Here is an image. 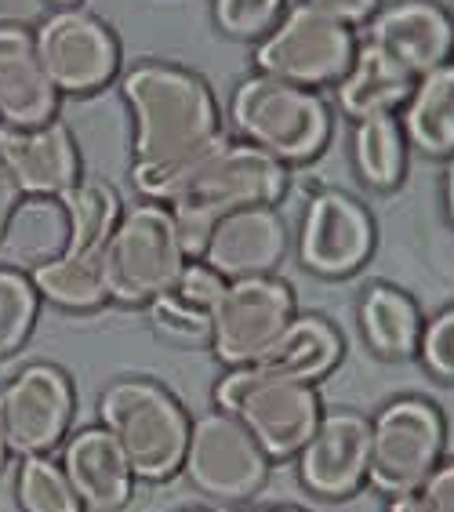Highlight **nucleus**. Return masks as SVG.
Listing matches in <instances>:
<instances>
[{"label":"nucleus","instance_id":"nucleus-37","mask_svg":"<svg viewBox=\"0 0 454 512\" xmlns=\"http://www.w3.org/2000/svg\"><path fill=\"white\" fill-rule=\"evenodd\" d=\"M440 197H444L447 226L454 229V153L444 160V178H440Z\"/></svg>","mask_w":454,"mask_h":512},{"label":"nucleus","instance_id":"nucleus-21","mask_svg":"<svg viewBox=\"0 0 454 512\" xmlns=\"http://www.w3.org/2000/svg\"><path fill=\"white\" fill-rule=\"evenodd\" d=\"M226 280L200 258L186 262V269L175 276V284L157 295L146 306L149 327L157 331L164 342L182 345V349H197L211 342V313L218 306Z\"/></svg>","mask_w":454,"mask_h":512},{"label":"nucleus","instance_id":"nucleus-4","mask_svg":"<svg viewBox=\"0 0 454 512\" xmlns=\"http://www.w3.org/2000/svg\"><path fill=\"white\" fill-rule=\"evenodd\" d=\"M99 425L120 444L139 483H168L182 473L189 444L186 404L153 378H117L99 396Z\"/></svg>","mask_w":454,"mask_h":512},{"label":"nucleus","instance_id":"nucleus-16","mask_svg":"<svg viewBox=\"0 0 454 512\" xmlns=\"http://www.w3.org/2000/svg\"><path fill=\"white\" fill-rule=\"evenodd\" d=\"M364 44L385 59L422 77L429 69L451 62V15L440 0H385L375 19L364 26Z\"/></svg>","mask_w":454,"mask_h":512},{"label":"nucleus","instance_id":"nucleus-3","mask_svg":"<svg viewBox=\"0 0 454 512\" xmlns=\"http://www.w3.org/2000/svg\"><path fill=\"white\" fill-rule=\"evenodd\" d=\"M233 138L280 160L287 171L309 168L335 142V106L324 91L251 73L237 80L226 106Z\"/></svg>","mask_w":454,"mask_h":512},{"label":"nucleus","instance_id":"nucleus-34","mask_svg":"<svg viewBox=\"0 0 454 512\" xmlns=\"http://www.w3.org/2000/svg\"><path fill=\"white\" fill-rule=\"evenodd\" d=\"M306 4L320 11V15H327V19L349 26V30H360V26L375 19V11L382 8L385 0H306Z\"/></svg>","mask_w":454,"mask_h":512},{"label":"nucleus","instance_id":"nucleus-17","mask_svg":"<svg viewBox=\"0 0 454 512\" xmlns=\"http://www.w3.org/2000/svg\"><path fill=\"white\" fill-rule=\"evenodd\" d=\"M0 164L22 197H66L80 182V146L59 117L37 128H0Z\"/></svg>","mask_w":454,"mask_h":512},{"label":"nucleus","instance_id":"nucleus-22","mask_svg":"<svg viewBox=\"0 0 454 512\" xmlns=\"http://www.w3.org/2000/svg\"><path fill=\"white\" fill-rule=\"evenodd\" d=\"M342 360H346V338H342L335 320L324 313L298 309L291 316V324L273 342V349L255 367H262L269 375L291 378V382L320 385L324 378L335 375Z\"/></svg>","mask_w":454,"mask_h":512},{"label":"nucleus","instance_id":"nucleus-32","mask_svg":"<svg viewBox=\"0 0 454 512\" xmlns=\"http://www.w3.org/2000/svg\"><path fill=\"white\" fill-rule=\"evenodd\" d=\"M418 364L436 382L454 385V302L440 306L433 316H425L422 342H418Z\"/></svg>","mask_w":454,"mask_h":512},{"label":"nucleus","instance_id":"nucleus-27","mask_svg":"<svg viewBox=\"0 0 454 512\" xmlns=\"http://www.w3.org/2000/svg\"><path fill=\"white\" fill-rule=\"evenodd\" d=\"M0 240L8 244L11 255L30 258L33 266L62 255L70 244V218L62 197H22Z\"/></svg>","mask_w":454,"mask_h":512},{"label":"nucleus","instance_id":"nucleus-41","mask_svg":"<svg viewBox=\"0 0 454 512\" xmlns=\"http://www.w3.org/2000/svg\"><path fill=\"white\" fill-rule=\"evenodd\" d=\"M447 15H451V55H454V4L447 8Z\"/></svg>","mask_w":454,"mask_h":512},{"label":"nucleus","instance_id":"nucleus-36","mask_svg":"<svg viewBox=\"0 0 454 512\" xmlns=\"http://www.w3.org/2000/svg\"><path fill=\"white\" fill-rule=\"evenodd\" d=\"M22 204V189L15 186V178L4 171L0 164V237H4V229H8L11 215H15V207Z\"/></svg>","mask_w":454,"mask_h":512},{"label":"nucleus","instance_id":"nucleus-20","mask_svg":"<svg viewBox=\"0 0 454 512\" xmlns=\"http://www.w3.org/2000/svg\"><path fill=\"white\" fill-rule=\"evenodd\" d=\"M425 309L407 287L393 280H371L356 298V331L367 353L382 364H411L422 342Z\"/></svg>","mask_w":454,"mask_h":512},{"label":"nucleus","instance_id":"nucleus-42","mask_svg":"<svg viewBox=\"0 0 454 512\" xmlns=\"http://www.w3.org/2000/svg\"><path fill=\"white\" fill-rule=\"evenodd\" d=\"M186 512H211V509H186Z\"/></svg>","mask_w":454,"mask_h":512},{"label":"nucleus","instance_id":"nucleus-9","mask_svg":"<svg viewBox=\"0 0 454 512\" xmlns=\"http://www.w3.org/2000/svg\"><path fill=\"white\" fill-rule=\"evenodd\" d=\"M189 487L215 505H251L269 487L273 458L244 425L226 411H208L193 418L189 444L182 458Z\"/></svg>","mask_w":454,"mask_h":512},{"label":"nucleus","instance_id":"nucleus-25","mask_svg":"<svg viewBox=\"0 0 454 512\" xmlns=\"http://www.w3.org/2000/svg\"><path fill=\"white\" fill-rule=\"evenodd\" d=\"M349 164L367 193L389 197L404 186L411 171V142L400 128V117L389 113V117L356 120L349 135Z\"/></svg>","mask_w":454,"mask_h":512},{"label":"nucleus","instance_id":"nucleus-8","mask_svg":"<svg viewBox=\"0 0 454 512\" xmlns=\"http://www.w3.org/2000/svg\"><path fill=\"white\" fill-rule=\"evenodd\" d=\"M356 48H360L356 30L320 15L306 0H298V4L291 0L284 19L251 48V66L266 77L324 91L346 77V69L356 59Z\"/></svg>","mask_w":454,"mask_h":512},{"label":"nucleus","instance_id":"nucleus-2","mask_svg":"<svg viewBox=\"0 0 454 512\" xmlns=\"http://www.w3.org/2000/svg\"><path fill=\"white\" fill-rule=\"evenodd\" d=\"M287 193H291V171L280 160L226 135L178 182V189L168 197V211L186 255L200 258L218 218L244 207H280Z\"/></svg>","mask_w":454,"mask_h":512},{"label":"nucleus","instance_id":"nucleus-15","mask_svg":"<svg viewBox=\"0 0 454 512\" xmlns=\"http://www.w3.org/2000/svg\"><path fill=\"white\" fill-rule=\"evenodd\" d=\"M291 255V226L280 207H244L211 226L200 262L222 280L273 276Z\"/></svg>","mask_w":454,"mask_h":512},{"label":"nucleus","instance_id":"nucleus-29","mask_svg":"<svg viewBox=\"0 0 454 512\" xmlns=\"http://www.w3.org/2000/svg\"><path fill=\"white\" fill-rule=\"evenodd\" d=\"M15 498L22 512H84L62 465L51 462L48 454L22 458L19 476H15Z\"/></svg>","mask_w":454,"mask_h":512},{"label":"nucleus","instance_id":"nucleus-10","mask_svg":"<svg viewBox=\"0 0 454 512\" xmlns=\"http://www.w3.org/2000/svg\"><path fill=\"white\" fill-rule=\"evenodd\" d=\"M291 251L309 276L338 284V280L356 276L375 258L378 222L371 215V207L356 193H346L338 186H320L302 204Z\"/></svg>","mask_w":454,"mask_h":512},{"label":"nucleus","instance_id":"nucleus-33","mask_svg":"<svg viewBox=\"0 0 454 512\" xmlns=\"http://www.w3.org/2000/svg\"><path fill=\"white\" fill-rule=\"evenodd\" d=\"M385 512H454V458H444V465L415 494L389 502Z\"/></svg>","mask_w":454,"mask_h":512},{"label":"nucleus","instance_id":"nucleus-13","mask_svg":"<svg viewBox=\"0 0 454 512\" xmlns=\"http://www.w3.org/2000/svg\"><path fill=\"white\" fill-rule=\"evenodd\" d=\"M77 411L70 375L55 364L33 360L0 389V429L11 454L33 458L48 454L66 440Z\"/></svg>","mask_w":454,"mask_h":512},{"label":"nucleus","instance_id":"nucleus-38","mask_svg":"<svg viewBox=\"0 0 454 512\" xmlns=\"http://www.w3.org/2000/svg\"><path fill=\"white\" fill-rule=\"evenodd\" d=\"M233 512H309V509H302V505H240Z\"/></svg>","mask_w":454,"mask_h":512},{"label":"nucleus","instance_id":"nucleus-6","mask_svg":"<svg viewBox=\"0 0 454 512\" xmlns=\"http://www.w3.org/2000/svg\"><path fill=\"white\" fill-rule=\"evenodd\" d=\"M447 458V414L422 393L385 400L371 418L367 487L396 502L415 494Z\"/></svg>","mask_w":454,"mask_h":512},{"label":"nucleus","instance_id":"nucleus-14","mask_svg":"<svg viewBox=\"0 0 454 512\" xmlns=\"http://www.w3.org/2000/svg\"><path fill=\"white\" fill-rule=\"evenodd\" d=\"M371 418L353 407L324 411L309 444L298 451V483L320 502H349L367 487Z\"/></svg>","mask_w":454,"mask_h":512},{"label":"nucleus","instance_id":"nucleus-28","mask_svg":"<svg viewBox=\"0 0 454 512\" xmlns=\"http://www.w3.org/2000/svg\"><path fill=\"white\" fill-rule=\"evenodd\" d=\"M66 204V218H70V244L66 251H77V255H102L117 229L120 215H124V204H120V193L102 178H80L77 186L62 197Z\"/></svg>","mask_w":454,"mask_h":512},{"label":"nucleus","instance_id":"nucleus-31","mask_svg":"<svg viewBox=\"0 0 454 512\" xmlns=\"http://www.w3.org/2000/svg\"><path fill=\"white\" fill-rule=\"evenodd\" d=\"M287 8L291 0H211V22L222 37L255 48L284 19Z\"/></svg>","mask_w":454,"mask_h":512},{"label":"nucleus","instance_id":"nucleus-1","mask_svg":"<svg viewBox=\"0 0 454 512\" xmlns=\"http://www.w3.org/2000/svg\"><path fill=\"white\" fill-rule=\"evenodd\" d=\"M131 117V182L146 200L168 204L178 182L226 138L215 88L197 69L146 59L120 77Z\"/></svg>","mask_w":454,"mask_h":512},{"label":"nucleus","instance_id":"nucleus-24","mask_svg":"<svg viewBox=\"0 0 454 512\" xmlns=\"http://www.w3.org/2000/svg\"><path fill=\"white\" fill-rule=\"evenodd\" d=\"M396 117L411 153L444 164L454 153V59L422 73Z\"/></svg>","mask_w":454,"mask_h":512},{"label":"nucleus","instance_id":"nucleus-26","mask_svg":"<svg viewBox=\"0 0 454 512\" xmlns=\"http://www.w3.org/2000/svg\"><path fill=\"white\" fill-rule=\"evenodd\" d=\"M30 280L40 298H48L51 306L66 309V313H95V309L109 306L102 255L62 251V255L33 266Z\"/></svg>","mask_w":454,"mask_h":512},{"label":"nucleus","instance_id":"nucleus-11","mask_svg":"<svg viewBox=\"0 0 454 512\" xmlns=\"http://www.w3.org/2000/svg\"><path fill=\"white\" fill-rule=\"evenodd\" d=\"M295 313L298 295L280 273L226 280L215 313H211V356L226 371L255 367L273 349V342Z\"/></svg>","mask_w":454,"mask_h":512},{"label":"nucleus","instance_id":"nucleus-18","mask_svg":"<svg viewBox=\"0 0 454 512\" xmlns=\"http://www.w3.org/2000/svg\"><path fill=\"white\" fill-rule=\"evenodd\" d=\"M62 473L73 483L84 512H120L135 498V473L124 458L120 444L102 425H84L66 440L62 451Z\"/></svg>","mask_w":454,"mask_h":512},{"label":"nucleus","instance_id":"nucleus-12","mask_svg":"<svg viewBox=\"0 0 454 512\" xmlns=\"http://www.w3.org/2000/svg\"><path fill=\"white\" fill-rule=\"evenodd\" d=\"M33 44L59 95H91L120 73V37L102 15L80 4L48 11V19L33 33Z\"/></svg>","mask_w":454,"mask_h":512},{"label":"nucleus","instance_id":"nucleus-23","mask_svg":"<svg viewBox=\"0 0 454 512\" xmlns=\"http://www.w3.org/2000/svg\"><path fill=\"white\" fill-rule=\"evenodd\" d=\"M415 88V77L389 62L382 51H375L371 44L356 48L353 66L346 69V77L335 84V109L349 124L367 117H389L400 113Z\"/></svg>","mask_w":454,"mask_h":512},{"label":"nucleus","instance_id":"nucleus-19","mask_svg":"<svg viewBox=\"0 0 454 512\" xmlns=\"http://www.w3.org/2000/svg\"><path fill=\"white\" fill-rule=\"evenodd\" d=\"M59 113V91L40 66L30 30L0 26V128H37Z\"/></svg>","mask_w":454,"mask_h":512},{"label":"nucleus","instance_id":"nucleus-39","mask_svg":"<svg viewBox=\"0 0 454 512\" xmlns=\"http://www.w3.org/2000/svg\"><path fill=\"white\" fill-rule=\"evenodd\" d=\"M8 440H4V429H0V469H4V462H8Z\"/></svg>","mask_w":454,"mask_h":512},{"label":"nucleus","instance_id":"nucleus-35","mask_svg":"<svg viewBox=\"0 0 454 512\" xmlns=\"http://www.w3.org/2000/svg\"><path fill=\"white\" fill-rule=\"evenodd\" d=\"M48 0H0V26L30 30L33 22L48 19Z\"/></svg>","mask_w":454,"mask_h":512},{"label":"nucleus","instance_id":"nucleus-5","mask_svg":"<svg viewBox=\"0 0 454 512\" xmlns=\"http://www.w3.org/2000/svg\"><path fill=\"white\" fill-rule=\"evenodd\" d=\"M211 396L218 411L233 414L255 436L273 465L295 462L327 411L316 385L269 375L262 367H233L218 378Z\"/></svg>","mask_w":454,"mask_h":512},{"label":"nucleus","instance_id":"nucleus-7","mask_svg":"<svg viewBox=\"0 0 454 512\" xmlns=\"http://www.w3.org/2000/svg\"><path fill=\"white\" fill-rule=\"evenodd\" d=\"M193 258L178 240V226L168 204L142 200L135 207H124L106 251V295L120 309H146L157 295H164L175 276Z\"/></svg>","mask_w":454,"mask_h":512},{"label":"nucleus","instance_id":"nucleus-30","mask_svg":"<svg viewBox=\"0 0 454 512\" xmlns=\"http://www.w3.org/2000/svg\"><path fill=\"white\" fill-rule=\"evenodd\" d=\"M40 313V295L30 273L0 266V356L19 353Z\"/></svg>","mask_w":454,"mask_h":512},{"label":"nucleus","instance_id":"nucleus-40","mask_svg":"<svg viewBox=\"0 0 454 512\" xmlns=\"http://www.w3.org/2000/svg\"><path fill=\"white\" fill-rule=\"evenodd\" d=\"M48 4H59V8H77L80 0H48Z\"/></svg>","mask_w":454,"mask_h":512}]
</instances>
